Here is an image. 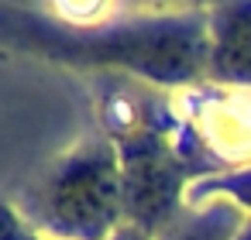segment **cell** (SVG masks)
<instances>
[{
	"label": "cell",
	"instance_id": "1",
	"mask_svg": "<svg viewBox=\"0 0 251 240\" xmlns=\"http://www.w3.org/2000/svg\"><path fill=\"white\" fill-rule=\"evenodd\" d=\"M59 52L83 55L93 62L127 65L155 79H186L200 69L206 55V38L200 35L196 24L162 21V24H141L131 31L90 38L83 45H59Z\"/></svg>",
	"mask_w": 251,
	"mask_h": 240
},
{
	"label": "cell",
	"instance_id": "2",
	"mask_svg": "<svg viewBox=\"0 0 251 240\" xmlns=\"http://www.w3.org/2000/svg\"><path fill=\"white\" fill-rule=\"evenodd\" d=\"M124 202L121 168L110 154H86L62 168L49 189L52 219L76 237H103Z\"/></svg>",
	"mask_w": 251,
	"mask_h": 240
},
{
	"label": "cell",
	"instance_id": "3",
	"mask_svg": "<svg viewBox=\"0 0 251 240\" xmlns=\"http://www.w3.org/2000/svg\"><path fill=\"white\" fill-rule=\"evenodd\" d=\"M121 182H124V206L141 223L162 219L176 199V189H179V175H176L169 151L148 137L134 141L124 151Z\"/></svg>",
	"mask_w": 251,
	"mask_h": 240
},
{
	"label": "cell",
	"instance_id": "4",
	"mask_svg": "<svg viewBox=\"0 0 251 240\" xmlns=\"http://www.w3.org/2000/svg\"><path fill=\"white\" fill-rule=\"evenodd\" d=\"M213 69L224 79L251 83V4L224 14L213 45Z\"/></svg>",
	"mask_w": 251,
	"mask_h": 240
},
{
	"label": "cell",
	"instance_id": "5",
	"mask_svg": "<svg viewBox=\"0 0 251 240\" xmlns=\"http://www.w3.org/2000/svg\"><path fill=\"white\" fill-rule=\"evenodd\" d=\"M172 240H224V226H217V219L186 223V230L172 233Z\"/></svg>",
	"mask_w": 251,
	"mask_h": 240
},
{
	"label": "cell",
	"instance_id": "6",
	"mask_svg": "<svg viewBox=\"0 0 251 240\" xmlns=\"http://www.w3.org/2000/svg\"><path fill=\"white\" fill-rule=\"evenodd\" d=\"M114 240H145V237H141L138 230H124V233H117Z\"/></svg>",
	"mask_w": 251,
	"mask_h": 240
}]
</instances>
